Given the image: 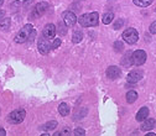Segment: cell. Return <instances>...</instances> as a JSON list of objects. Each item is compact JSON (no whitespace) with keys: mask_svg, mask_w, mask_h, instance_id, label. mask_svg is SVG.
Listing matches in <instances>:
<instances>
[{"mask_svg":"<svg viewBox=\"0 0 156 136\" xmlns=\"http://www.w3.org/2000/svg\"><path fill=\"white\" fill-rule=\"evenodd\" d=\"M80 23L83 27H93V26H97L99 23V14L97 11H93V12H87V14H83L82 16H80V19L77 20Z\"/></svg>","mask_w":156,"mask_h":136,"instance_id":"6da1fadb","label":"cell"},{"mask_svg":"<svg viewBox=\"0 0 156 136\" xmlns=\"http://www.w3.org/2000/svg\"><path fill=\"white\" fill-rule=\"evenodd\" d=\"M34 31V26L31 24H26L20 31H19L15 36V42L16 44H24L30 40V36Z\"/></svg>","mask_w":156,"mask_h":136,"instance_id":"7a4b0ae2","label":"cell"},{"mask_svg":"<svg viewBox=\"0 0 156 136\" xmlns=\"http://www.w3.org/2000/svg\"><path fill=\"white\" fill-rule=\"evenodd\" d=\"M26 116V111L24 109H16L14 111H11L8 116V121L10 124H20L24 121Z\"/></svg>","mask_w":156,"mask_h":136,"instance_id":"3957f363","label":"cell"},{"mask_svg":"<svg viewBox=\"0 0 156 136\" xmlns=\"http://www.w3.org/2000/svg\"><path fill=\"white\" fill-rule=\"evenodd\" d=\"M123 40L129 44V45H134L136 44V41L139 40V33L133 27H128L124 32H123Z\"/></svg>","mask_w":156,"mask_h":136,"instance_id":"277c9868","label":"cell"},{"mask_svg":"<svg viewBox=\"0 0 156 136\" xmlns=\"http://www.w3.org/2000/svg\"><path fill=\"white\" fill-rule=\"evenodd\" d=\"M131 58H133V65L135 66H141L145 63L146 61V53L143 50H138V51H134L131 53Z\"/></svg>","mask_w":156,"mask_h":136,"instance_id":"5b68a950","label":"cell"},{"mask_svg":"<svg viewBox=\"0 0 156 136\" xmlns=\"http://www.w3.org/2000/svg\"><path fill=\"white\" fill-rule=\"evenodd\" d=\"M37 48H38V51H40V53L41 54H44V56H46V54H48L50 53V51H51V45H50V42L47 41V38H45L44 36L38 40V45H37Z\"/></svg>","mask_w":156,"mask_h":136,"instance_id":"8992f818","label":"cell"},{"mask_svg":"<svg viewBox=\"0 0 156 136\" xmlns=\"http://www.w3.org/2000/svg\"><path fill=\"white\" fill-rule=\"evenodd\" d=\"M47 8H48V4H47V3L40 2V3H38V4L35 6L31 17H40V16H42V15L47 11Z\"/></svg>","mask_w":156,"mask_h":136,"instance_id":"52a82bcc","label":"cell"},{"mask_svg":"<svg viewBox=\"0 0 156 136\" xmlns=\"http://www.w3.org/2000/svg\"><path fill=\"white\" fill-rule=\"evenodd\" d=\"M62 17H63V24L67 27H71V26L76 25V23H77V17H76L74 12H72V11H65Z\"/></svg>","mask_w":156,"mask_h":136,"instance_id":"ba28073f","label":"cell"},{"mask_svg":"<svg viewBox=\"0 0 156 136\" xmlns=\"http://www.w3.org/2000/svg\"><path fill=\"white\" fill-rule=\"evenodd\" d=\"M56 32H57L56 26L53 24H47L42 30V36L45 38H47V40H52V38L55 37V35H56Z\"/></svg>","mask_w":156,"mask_h":136,"instance_id":"9c48e42d","label":"cell"},{"mask_svg":"<svg viewBox=\"0 0 156 136\" xmlns=\"http://www.w3.org/2000/svg\"><path fill=\"white\" fill-rule=\"evenodd\" d=\"M141 78H143V71H140V69L131 71L126 77V79H128L129 83H138Z\"/></svg>","mask_w":156,"mask_h":136,"instance_id":"30bf717a","label":"cell"},{"mask_svg":"<svg viewBox=\"0 0 156 136\" xmlns=\"http://www.w3.org/2000/svg\"><path fill=\"white\" fill-rule=\"evenodd\" d=\"M120 74H122V72H120V69L116 67V66H110L107 69V77H108L109 79H112V81L119 78Z\"/></svg>","mask_w":156,"mask_h":136,"instance_id":"8fae6325","label":"cell"},{"mask_svg":"<svg viewBox=\"0 0 156 136\" xmlns=\"http://www.w3.org/2000/svg\"><path fill=\"white\" fill-rule=\"evenodd\" d=\"M147 116H149V108L144 106L139 110V113L136 114V120L138 121H144L145 119H147Z\"/></svg>","mask_w":156,"mask_h":136,"instance_id":"7c38bea8","label":"cell"},{"mask_svg":"<svg viewBox=\"0 0 156 136\" xmlns=\"http://www.w3.org/2000/svg\"><path fill=\"white\" fill-rule=\"evenodd\" d=\"M155 126V120L154 119H149V120H144V124L141 125V130L143 131H149V130H152Z\"/></svg>","mask_w":156,"mask_h":136,"instance_id":"4fadbf2b","label":"cell"},{"mask_svg":"<svg viewBox=\"0 0 156 136\" xmlns=\"http://www.w3.org/2000/svg\"><path fill=\"white\" fill-rule=\"evenodd\" d=\"M82 40H83V33H82V31H80V30L73 31L72 42H73V44H80Z\"/></svg>","mask_w":156,"mask_h":136,"instance_id":"5bb4252c","label":"cell"},{"mask_svg":"<svg viewBox=\"0 0 156 136\" xmlns=\"http://www.w3.org/2000/svg\"><path fill=\"white\" fill-rule=\"evenodd\" d=\"M136 99H138V93H136L135 90H129L126 93V102L129 104H133Z\"/></svg>","mask_w":156,"mask_h":136,"instance_id":"9a60e30c","label":"cell"},{"mask_svg":"<svg viewBox=\"0 0 156 136\" xmlns=\"http://www.w3.org/2000/svg\"><path fill=\"white\" fill-rule=\"evenodd\" d=\"M10 26H11V20L10 19H3V20L0 21V30L2 31H9Z\"/></svg>","mask_w":156,"mask_h":136,"instance_id":"2e32d148","label":"cell"},{"mask_svg":"<svg viewBox=\"0 0 156 136\" xmlns=\"http://www.w3.org/2000/svg\"><path fill=\"white\" fill-rule=\"evenodd\" d=\"M58 113H60L62 116H67L69 114V106L66 103H61L60 106H58Z\"/></svg>","mask_w":156,"mask_h":136,"instance_id":"e0dca14e","label":"cell"},{"mask_svg":"<svg viewBox=\"0 0 156 136\" xmlns=\"http://www.w3.org/2000/svg\"><path fill=\"white\" fill-rule=\"evenodd\" d=\"M154 0H134V4L139 8H146L152 4Z\"/></svg>","mask_w":156,"mask_h":136,"instance_id":"ac0fdd59","label":"cell"},{"mask_svg":"<svg viewBox=\"0 0 156 136\" xmlns=\"http://www.w3.org/2000/svg\"><path fill=\"white\" fill-rule=\"evenodd\" d=\"M122 65L125 66V67H129L130 65H133V58H131V53L130 52L125 53V56L123 57V60H122Z\"/></svg>","mask_w":156,"mask_h":136,"instance_id":"d6986e66","label":"cell"},{"mask_svg":"<svg viewBox=\"0 0 156 136\" xmlns=\"http://www.w3.org/2000/svg\"><path fill=\"white\" fill-rule=\"evenodd\" d=\"M57 127V121L56 120H50L48 123H46L41 129L42 130H46V131H48V130H55Z\"/></svg>","mask_w":156,"mask_h":136,"instance_id":"ffe728a7","label":"cell"},{"mask_svg":"<svg viewBox=\"0 0 156 136\" xmlns=\"http://www.w3.org/2000/svg\"><path fill=\"white\" fill-rule=\"evenodd\" d=\"M113 20H114V14H113L112 11H109V12L104 14V16H103V23H104L105 25L110 24Z\"/></svg>","mask_w":156,"mask_h":136,"instance_id":"44dd1931","label":"cell"},{"mask_svg":"<svg viewBox=\"0 0 156 136\" xmlns=\"http://www.w3.org/2000/svg\"><path fill=\"white\" fill-rule=\"evenodd\" d=\"M58 33H61L62 36L67 33V26H63V23H58Z\"/></svg>","mask_w":156,"mask_h":136,"instance_id":"7402d4cb","label":"cell"},{"mask_svg":"<svg viewBox=\"0 0 156 136\" xmlns=\"http://www.w3.org/2000/svg\"><path fill=\"white\" fill-rule=\"evenodd\" d=\"M61 44H62V41L60 40V38H55L53 42H52V45H51V50H56V48H58V47L61 46Z\"/></svg>","mask_w":156,"mask_h":136,"instance_id":"603a6c76","label":"cell"},{"mask_svg":"<svg viewBox=\"0 0 156 136\" xmlns=\"http://www.w3.org/2000/svg\"><path fill=\"white\" fill-rule=\"evenodd\" d=\"M123 48H124V45H123V42L122 41H115L114 42V50L115 51H123Z\"/></svg>","mask_w":156,"mask_h":136,"instance_id":"cb8c5ba5","label":"cell"},{"mask_svg":"<svg viewBox=\"0 0 156 136\" xmlns=\"http://www.w3.org/2000/svg\"><path fill=\"white\" fill-rule=\"evenodd\" d=\"M69 135H71V130L69 129H63L62 131L55 134V136H69Z\"/></svg>","mask_w":156,"mask_h":136,"instance_id":"d4e9b609","label":"cell"},{"mask_svg":"<svg viewBox=\"0 0 156 136\" xmlns=\"http://www.w3.org/2000/svg\"><path fill=\"white\" fill-rule=\"evenodd\" d=\"M123 25H124V21H123V20H118V21L114 24V29H115V30H118V29H120Z\"/></svg>","mask_w":156,"mask_h":136,"instance_id":"484cf974","label":"cell"},{"mask_svg":"<svg viewBox=\"0 0 156 136\" xmlns=\"http://www.w3.org/2000/svg\"><path fill=\"white\" fill-rule=\"evenodd\" d=\"M86 134V131L83 130V129H81V127H77L76 130H74V135H81V136H83Z\"/></svg>","mask_w":156,"mask_h":136,"instance_id":"4316f807","label":"cell"},{"mask_svg":"<svg viewBox=\"0 0 156 136\" xmlns=\"http://www.w3.org/2000/svg\"><path fill=\"white\" fill-rule=\"evenodd\" d=\"M150 32L152 35H156V21H154L151 25H150Z\"/></svg>","mask_w":156,"mask_h":136,"instance_id":"83f0119b","label":"cell"},{"mask_svg":"<svg viewBox=\"0 0 156 136\" xmlns=\"http://www.w3.org/2000/svg\"><path fill=\"white\" fill-rule=\"evenodd\" d=\"M32 2H34V0H24V6H25V8H27L29 5H31V4H32Z\"/></svg>","mask_w":156,"mask_h":136,"instance_id":"f1b7e54d","label":"cell"},{"mask_svg":"<svg viewBox=\"0 0 156 136\" xmlns=\"http://www.w3.org/2000/svg\"><path fill=\"white\" fill-rule=\"evenodd\" d=\"M4 16H5V11L0 9V21H2L3 19H4Z\"/></svg>","mask_w":156,"mask_h":136,"instance_id":"f546056e","label":"cell"},{"mask_svg":"<svg viewBox=\"0 0 156 136\" xmlns=\"http://www.w3.org/2000/svg\"><path fill=\"white\" fill-rule=\"evenodd\" d=\"M6 135V132H5V130L3 129V127H0V136H5Z\"/></svg>","mask_w":156,"mask_h":136,"instance_id":"4dcf8cb0","label":"cell"},{"mask_svg":"<svg viewBox=\"0 0 156 136\" xmlns=\"http://www.w3.org/2000/svg\"><path fill=\"white\" fill-rule=\"evenodd\" d=\"M146 136H156V134H154V132H147Z\"/></svg>","mask_w":156,"mask_h":136,"instance_id":"1f68e13d","label":"cell"},{"mask_svg":"<svg viewBox=\"0 0 156 136\" xmlns=\"http://www.w3.org/2000/svg\"><path fill=\"white\" fill-rule=\"evenodd\" d=\"M3 4H4V0H0V6H2Z\"/></svg>","mask_w":156,"mask_h":136,"instance_id":"d6a6232c","label":"cell"}]
</instances>
